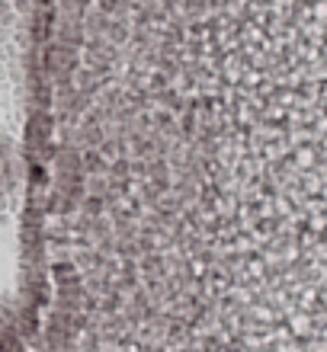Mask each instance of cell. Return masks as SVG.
<instances>
[{"label":"cell","instance_id":"cell-1","mask_svg":"<svg viewBox=\"0 0 327 352\" xmlns=\"http://www.w3.org/2000/svg\"><path fill=\"white\" fill-rule=\"evenodd\" d=\"M26 179V154L13 131L0 129V218L17 208Z\"/></svg>","mask_w":327,"mask_h":352},{"label":"cell","instance_id":"cell-2","mask_svg":"<svg viewBox=\"0 0 327 352\" xmlns=\"http://www.w3.org/2000/svg\"><path fill=\"white\" fill-rule=\"evenodd\" d=\"M0 352H19V314L13 298L0 292Z\"/></svg>","mask_w":327,"mask_h":352},{"label":"cell","instance_id":"cell-3","mask_svg":"<svg viewBox=\"0 0 327 352\" xmlns=\"http://www.w3.org/2000/svg\"><path fill=\"white\" fill-rule=\"evenodd\" d=\"M13 10H17V0H0V29H7V23L13 19Z\"/></svg>","mask_w":327,"mask_h":352}]
</instances>
